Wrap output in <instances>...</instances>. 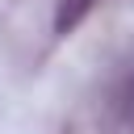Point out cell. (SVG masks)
Instances as JSON below:
<instances>
[{
	"label": "cell",
	"mask_w": 134,
	"mask_h": 134,
	"mask_svg": "<svg viewBox=\"0 0 134 134\" xmlns=\"http://www.w3.org/2000/svg\"><path fill=\"white\" fill-rule=\"evenodd\" d=\"M109 105H113V117H117V126L134 134V63H130V67H126V71L117 75Z\"/></svg>",
	"instance_id": "1"
},
{
	"label": "cell",
	"mask_w": 134,
	"mask_h": 134,
	"mask_svg": "<svg viewBox=\"0 0 134 134\" xmlns=\"http://www.w3.org/2000/svg\"><path fill=\"white\" fill-rule=\"evenodd\" d=\"M92 8L96 0H54V34H71Z\"/></svg>",
	"instance_id": "2"
}]
</instances>
